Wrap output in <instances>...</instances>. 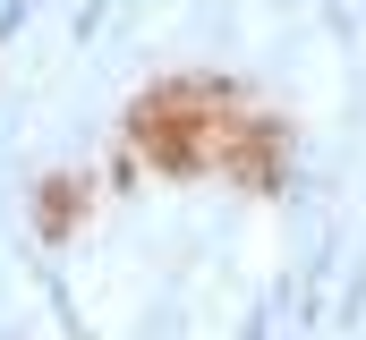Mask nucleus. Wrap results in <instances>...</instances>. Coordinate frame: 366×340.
<instances>
[{
    "mask_svg": "<svg viewBox=\"0 0 366 340\" xmlns=\"http://www.w3.org/2000/svg\"><path fill=\"white\" fill-rule=\"evenodd\" d=\"M111 17H119L111 0H77V17H69V43H77V51H94V43L111 34Z\"/></svg>",
    "mask_w": 366,
    "mask_h": 340,
    "instance_id": "f257e3e1",
    "label": "nucleus"
},
{
    "mask_svg": "<svg viewBox=\"0 0 366 340\" xmlns=\"http://www.w3.org/2000/svg\"><path fill=\"white\" fill-rule=\"evenodd\" d=\"M332 324H341V332H358V324H366V255L350 264V281H341V306H332Z\"/></svg>",
    "mask_w": 366,
    "mask_h": 340,
    "instance_id": "f03ea898",
    "label": "nucleus"
},
{
    "mask_svg": "<svg viewBox=\"0 0 366 340\" xmlns=\"http://www.w3.org/2000/svg\"><path fill=\"white\" fill-rule=\"evenodd\" d=\"M34 9H43V0H0V43H17V34H26V17H34Z\"/></svg>",
    "mask_w": 366,
    "mask_h": 340,
    "instance_id": "7ed1b4c3",
    "label": "nucleus"
}]
</instances>
